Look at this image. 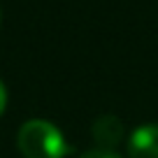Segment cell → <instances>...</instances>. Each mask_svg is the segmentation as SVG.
<instances>
[{"instance_id":"2","label":"cell","mask_w":158,"mask_h":158,"mask_svg":"<svg viewBox=\"0 0 158 158\" xmlns=\"http://www.w3.org/2000/svg\"><path fill=\"white\" fill-rule=\"evenodd\" d=\"M128 158H158V123H142L128 137Z\"/></svg>"},{"instance_id":"6","label":"cell","mask_w":158,"mask_h":158,"mask_svg":"<svg viewBox=\"0 0 158 158\" xmlns=\"http://www.w3.org/2000/svg\"><path fill=\"white\" fill-rule=\"evenodd\" d=\"M0 21H2V12H0Z\"/></svg>"},{"instance_id":"3","label":"cell","mask_w":158,"mask_h":158,"mask_svg":"<svg viewBox=\"0 0 158 158\" xmlns=\"http://www.w3.org/2000/svg\"><path fill=\"white\" fill-rule=\"evenodd\" d=\"M91 135H93L95 147L114 149V151H116L118 142L123 139V123H121V118H116L114 114H102V116H98L93 121Z\"/></svg>"},{"instance_id":"1","label":"cell","mask_w":158,"mask_h":158,"mask_svg":"<svg viewBox=\"0 0 158 158\" xmlns=\"http://www.w3.org/2000/svg\"><path fill=\"white\" fill-rule=\"evenodd\" d=\"M16 147L23 158H65L70 151L65 135L44 118H30L16 133Z\"/></svg>"},{"instance_id":"5","label":"cell","mask_w":158,"mask_h":158,"mask_svg":"<svg viewBox=\"0 0 158 158\" xmlns=\"http://www.w3.org/2000/svg\"><path fill=\"white\" fill-rule=\"evenodd\" d=\"M5 107H7V89H5V84L0 81V114L5 112Z\"/></svg>"},{"instance_id":"4","label":"cell","mask_w":158,"mask_h":158,"mask_svg":"<svg viewBox=\"0 0 158 158\" xmlns=\"http://www.w3.org/2000/svg\"><path fill=\"white\" fill-rule=\"evenodd\" d=\"M79 158H123L121 153H116L114 149H100V147H93L89 151H84Z\"/></svg>"}]
</instances>
